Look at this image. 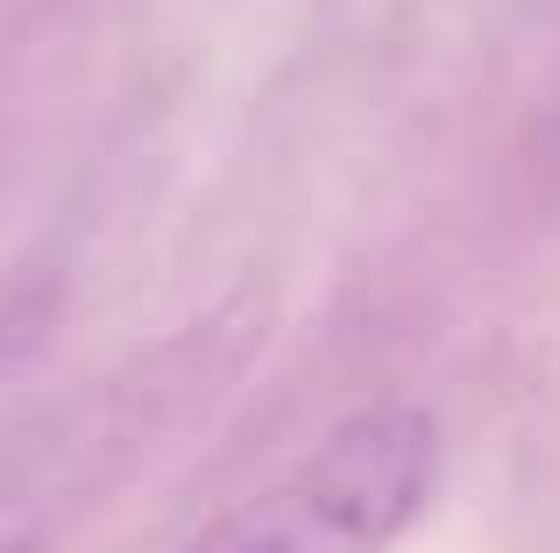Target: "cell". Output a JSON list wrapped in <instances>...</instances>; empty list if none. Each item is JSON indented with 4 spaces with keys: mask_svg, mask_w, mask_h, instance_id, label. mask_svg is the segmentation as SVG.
Segmentation results:
<instances>
[{
    "mask_svg": "<svg viewBox=\"0 0 560 553\" xmlns=\"http://www.w3.org/2000/svg\"><path fill=\"white\" fill-rule=\"evenodd\" d=\"M57 313H65V270H57V263L22 270L8 291H0V390L43 355Z\"/></svg>",
    "mask_w": 560,
    "mask_h": 553,
    "instance_id": "3957f363",
    "label": "cell"
},
{
    "mask_svg": "<svg viewBox=\"0 0 560 553\" xmlns=\"http://www.w3.org/2000/svg\"><path fill=\"white\" fill-rule=\"evenodd\" d=\"M440 483V426L376 398L327 426L277 483L248 490L185 553H390Z\"/></svg>",
    "mask_w": 560,
    "mask_h": 553,
    "instance_id": "7a4b0ae2",
    "label": "cell"
},
{
    "mask_svg": "<svg viewBox=\"0 0 560 553\" xmlns=\"http://www.w3.org/2000/svg\"><path fill=\"white\" fill-rule=\"evenodd\" d=\"M262 327L270 313L256 298H234L36 419L0 461V553H65L107 511V497L150 469V455H164V440H178L206 404L228 398Z\"/></svg>",
    "mask_w": 560,
    "mask_h": 553,
    "instance_id": "6da1fadb",
    "label": "cell"
}]
</instances>
